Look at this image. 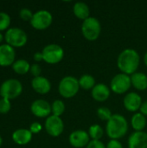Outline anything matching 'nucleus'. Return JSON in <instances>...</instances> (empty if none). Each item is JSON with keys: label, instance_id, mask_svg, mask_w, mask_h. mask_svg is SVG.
Instances as JSON below:
<instances>
[{"label": "nucleus", "instance_id": "obj_35", "mask_svg": "<svg viewBox=\"0 0 147 148\" xmlns=\"http://www.w3.org/2000/svg\"><path fill=\"white\" fill-rule=\"evenodd\" d=\"M34 60L36 62H41L42 60H43V56H42V52H36L34 55Z\"/></svg>", "mask_w": 147, "mask_h": 148}, {"label": "nucleus", "instance_id": "obj_25", "mask_svg": "<svg viewBox=\"0 0 147 148\" xmlns=\"http://www.w3.org/2000/svg\"><path fill=\"white\" fill-rule=\"evenodd\" d=\"M51 111L53 115L60 117L62 114H63L65 111V105L62 101L61 100H56L55 101L52 105H51Z\"/></svg>", "mask_w": 147, "mask_h": 148}, {"label": "nucleus", "instance_id": "obj_5", "mask_svg": "<svg viewBox=\"0 0 147 148\" xmlns=\"http://www.w3.org/2000/svg\"><path fill=\"white\" fill-rule=\"evenodd\" d=\"M23 91L22 83L16 79H9L3 82L0 87V95L3 98L13 100L18 97Z\"/></svg>", "mask_w": 147, "mask_h": 148}, {"label": "nucleus", "instance_id": "obj_24", "mask_svg": "<svg viewBox=\"0 0 147 148\" xmlns=\"http://www.w3.org/2000/svg\"><path fill=\"white\" fill-rule=\"evenodd\" d=\"M88 134L90 136V138L94 140H100L102 136L104 135V130L103 128L97 124H94L93 126H91L89 127V131H88Z\"/></svg>", "mask_w": 147, "mask_h": 148}, {"label": "nucleus", "instance_id": "obj_27", "mask_svg": "<svg viewBox=\"0 0 147 148\" xmlns=\"http://www.w3.org/2000/svg\"><path fill=\"white\" fill-rule=\"evenodd\" d=\"M10 24V16L5 12H0V31L9 28Z\"/></svg>", "mask_w": 147, "mask_h": 148}, {"label": "nucleus", "instance_id": "obj_11", "mask_svg": "<svg viewBox=\"0 0 147 148\" xmlns=\"http://www.w3.org/2000/svg\"><path fill=\"white\" fill-rule=\"evenodd\" d=\"M90 142V136L88 133L84 130H75L69 135V143L75 148L87 147Z\"/></svg>", "mask_w": 147, "mask_h": 148}, {"label": "nucleus", "instance_id": "obj_2", "mask_svg": "<svg viewBox=\"0 0 147 148\" xmlns=\"http://www.w3.org/2000/svg\"><path fill=\"white\" fill-rule=\"evenodd\" d=\"M128 131V123L121 114H113L106 126V132L111 140L123 138Z\"/></svg>", "mask_w": 147, "mask_h": 148}, {"label": "nucleus", "instance_id": "obj_36", "mask_svg": "<svg viewBox=\"0 0 147 148\" xmlns=\"http://www.w3.org/2000/svg\"><path fill=\"white\" fill-rule=\"evenodd\" d=\"M144 62H145V64L147 66V52L145 54V56H144Z\"/></svg>", "mask_w": 147, "mask_h": 148}, {"label": "nucleus", "instance_id": "obj_17", "mask_svg": "<svg viewBox=\"0 0 147 148\" xmlns=\"http://www.w3.org/2000/svg\"><path fill=\"white\" fill-rule=\"evenodd\" d=\"M110 96V89L109 88L103 84L98 83L92 89V97L99 102H103L107 101Z\"/></svg>", "mask_w": 147, "mask_h": 148}, {"label": "nucleus", "instance_id": "obj_10", "mask_svg": "<svg viewBox=\"0 0 147 148\" xmlns=\"http://www.w3.org/2000/svg\"><path fill=\"white\" fill-rule=\"evenodd\" d=\"M45 129L47 133L52 137L60 136L64 129V124L60 117L49 115L45 121Z\"/></svg>", "mask_w": 147, "mask_h": 148}, {"label": "nucleus", "instance_id": "obj_14", "mask_svg": "<svg viewBox=\"0 0 147 148\" xmlns=\"http://www.w3.org/2000/svg\"><path fill=\"white\" fill-rule=\"evenodd\" d=\"M123 103H124V107L127 111L136 112L139 109H140V107L143 102L139 94L135 92H131L125 96Z\"/></svg>", "mask_w": 147, "mask_h": 148}, {"label": "nucleus", "instance_id": "obj_19", "mask_svg": "<svg viewBox=\"0 0 147 148\" xmlns=\"http://www.w3.org/2000/svg\"><path fill=\"white\" fill-rule=\"evenodd\" d=\"M132 85L138 90L143 91L147 88V75L141 72H136L131 75Z\"/></svg>", "mask_w": 147, "mask_h": 148}, {"label": "nucleus", "instance_id": "obj_22", "mask_svg": "<svg viewBox=\"0 0 147 148\" xmlns=\"http://www.w3.org/2000/svg\"><path fill=\"white\" fill-rule=\"evenodd\" d=\"M12 69L13 70L18 74V75H24L26 73H28L30 69V65L29 63L23 59H20L16 61L13 64H12Z\"/></svg>", "mask_w": 147, "mask_h": 148}, {"label": "nucleus", "instance_id": "obj_6", "mask_svg": "<svg viewBox=\"0 0 147 148\" xmlns=\"http://www.w3.org/2000/svg\"><path fill=\"white\" fill-rule=\"evenodd\" d=\"M4 39L7 44L10 45L11 47H23L26 44L28 36L24 30L19 28H10L7 29Z\"/></svg>", "mask_w": 147, "mask_h": 148}, {"label": "nucleus", "instance_id": "obj_23", "mask_svg": "<svg viewBox=\"0 0 147 148\" xmlns=\"http://www.w3.org/2000/svg\"><path fill=\"white\" fill-rule=\"evenodd\" d=\"M79 85L80 88H83L84 90L93 89L95 84V79L91 75H83L79 79Z\"/></svg>", "mask_w": 147, "mask_h": 148}, {"label": "nucleus", "instance_id": "obj_37", "mask_svg": "<svg viewBox=\"0 0 147 148\" xmlns=\"http://www.w3.org/2000/svg\"><path fill=\"white\" fill-rule=\"evenodd\" d=\"M3 35L1 34V32H0V42L3 41Z\"/></svg>", "mask_w": 147, "mask_h": 148}, {"label": "nucleus", "instance_id": "obj_31", "mask_svg": "<svg viewBox=\"0 0 147 148\" xmlns=\"http://www.w3.org/2000/svg\"><path fill=\"white\" fill-rule=\"evenodd\" d=\"M87 148H107V147L101 140H90V142L87 146Z\"/></svg>", "mask_w": 147, "mask_h": 148}, {"label": "nucleus", "instance_id": "obj_1", "mask_svg": "<svg viewBox=\"0 0 147 148\" xmlns=\"http://www.w3.org/2000/svg\"><path fill=\"white\" fill-rule=\"evenodd\" d=\"M139 55L133 49H126L118 56L117 66L119 69L126 75H133L136 73L139 66Z\"/></svg>", "mask_w": 147, "mask_h": 148}, {"label": "nucleus", "instance_id": "obj_15", "mask_svg": "<svg viewBox=\"0 0 147 148\" xmlns=\"http://www.w3.org/2000/svg\"><path fill=\"white\" fill-rule=\"evenodd\" d=\"M31 86L33 89L40 95L48 94L51 89L50 82L43 76L34 77L31 81Z\"/></svg>", "mask_w": 147, "mask_h": 148}, {"label": "nucleus", "instance_id": "obj_13", "mask_svg": "<svg viewBox=\"0 0 147 148\" xmlns=\"http://www.w3.org/2000/svg\"><path fill=\"white\" fill-rule=\"evenodd\" d=\"M16 52L13 47L9 44L0 45V66L8 67L15 62Z\"/></svg>", "mask_w": 147, "mask_h": 148}, {"label": "nucleus", "instance_id": "obj_30", "mask_svg": "<svg viewBox=\"0 0 147 148\" xmlns=\"http://www.w3.org/2000/svg\"><path fill=\"white\" fill-rule=\"evenodd\" d=\"M30 73L32 75H34L35 77H38V76H41V72H42V69H41V67L37 64V63H34L30 66V69H29Z\"/></svg>", "mask_w": 147, "mask_h": 148}, {"label": "nucleus", "instance_id": "obj_4", "mask_svg": "<svg viewBox=\"0 0 147 148\" xmlns=\"http://www.w3.org/2000/svg\"><path fill=\"white\" fill-rule=\"evenodd\" d=\"M101 25L100 21L93 16H89L83 21L81 25V32L83 36L88 41H95L101 34Z\"/></svg>", "mask_w": 147, "mask_h": 148}, {"label": "nucleus", "instance_id": "obj_8", "mask_svg": "<svg viewBox=\"0 0 147 148\" xmlns=\"http://www.w3.org/2000/svg\"><path fill=\"white\" fill-rule=\"evenodd\" d=\"M132 86L131 76L126 74H118L111 81V90L118 95H122L127 92Z\"/></svg>", "mask_w": 147, "mask_h": 148}, {"label": "nucleus", "instance_id": "obj_9", "mask_svg": "<svg viewBox=\"0 0 147 148\" xmlns=\"http://www.w3.org/2000/svg\"><path fill=\"white\" fill-rule=\"evenodd\" d=\"M53 21L51 13L45 10H41L34 13L33 17L30 21V24L36 29L42 30L49 28Z\"/></svg>", "mask_w": 147, "mask_h": 148}, {"label": "nucleus", "instance_id": "obj_3", "mask_svg": "<svg viewBox=\"0 0 147 148\" xmlns=\"http://www.w3.org/2000/svg\"><path fill=\"white\" fill-rule=\"evenodd\" d=\"M80 85H79V80H77L75 77L68 75L63 77L58 86V90L60 95L66 98H72L74 97L79 91Z\"/></svg>", "mask_w": 147, "mask_h": 148}, {"label": "nucleus", "instance_id": "obj_16", "mask_svg": "<svg viewBox=\"0 0 147 148\" xmlns=\"http://www.w3.org/2000/svg\"><path fill=\"white\" fill-rule=\"evenodd\" d=\"M128 148H147V133L134 132L128 139Z\"/></svg>", "mask_w": 147, "mask_h": 148}, {"label": "nucleus", "instance_id": "obj_32", "mask_svg": "<svg viewBox=\"0 0 147 148\" xmlns=\"http://www.w3.org/2000/svg\"><path fill=\"white\" fill-rule=\"evenodd\" d=\"M42 125L39 123V122H34L30 125V127H29V131L32 133V134H38L41 130H42Z\"/></svg>", "mask_w": 147, "mask_h": 148}, {"label": "nucleus", "instance_id": "obj_38", "mask_svg": "<svg viewBox=\"0 0 147 148\" xmlns=\"http://www.w3.org/2000/svg\"><path fill=\"white\" fill-rule=\"evenodd\" d=\"M2 144H3V139H2V137L0 136V147L2 146Z\"/></svg>", "mask_w": 147, "mask_h": 148}, {"label": "nucleus", "instance_id": "obj_33", "mask_svg": "<svg viewBox=\"0 0 147 148\" xmlns=\"http://www.w3.org/2000/svg\"><path fill=\"white\" fill-rule=\"evenodd\" d=\"M107 148H123L122 144L118 140H111L106 146Z\"/></svg>", "mask_w": 147, "mask_h": 148}, {"label": "nucleus", "instance_id": "obj_20", "mask_svg": "<svg viewBox=\"0 0 147 148\" xmlns=\"http://www.w3.org/2000/svg\"><path fill=\"white\" fill-rule=\"evenodd\" d=\"M73 11H74L75 16L76 17H78L79 19L86 20L87 18L89 17V14H90L89 7L88 6L87 3H85L83 2L75 3L74 5Z\"/></svg>", "mask_w": 147, "mask_h": 148}, {"label": "nucleus", "instance_id": "obj_29", "mask_svg": "<svg viewBox=\"0 0 147 148\" xmlns=\"http://www.w3.org/2000/svg\"><path fill=\"white\" fill-rule=\"evenodd\" d=\"M33 13L31 12V10H29V9H26V8H24V9H22L21 10H20V12H19V16H20V17L23 19V20H24V21H31V19H32V17H33Z\"/></svg>", "mask_w": 147, "mask_h": 148}, {"label": "nucleus", "instance_id": "obj_7", "mask_svg": "<svg viewBox=\"0 0 147 148\" xmlns=\"http://www.w3.org/2000/svg\"><path fill=\"white\" fill-rule=\"evenodd\" d=\"M43 61L49 64H55L60 62L63 56L64 51L63 49L58 44H49L42 51Z\"/></svg>", "mask_w": 147, "mask_h": 148}, {"label": "nucleus", "instance_id": "obj_21", "mask_svg": "<svg viewBox=\"0 0 147 148\" xmlns=\"http://www.w3.org/2000/svg\"><path fill=\"white\" fill-rule=\"evenodd\" d=\"M131 124L135 132H142L146 127V118L141 113H136L132 117Z\"/></svg>", "mask_w": 147, "mask_h": 148}, {"label": "nucleus", "instance_id": "obj_18", "mask_svg": "<svg viewBox=\"0 0 147 148\" xmlns=\"http://www.w3.org/2000/svg\"><path fill=\"white\" fill-rule=\"evenodd\" d=\"M32 139V133L24 128L17 129L12 134V140L17 145H26Z\"/></svg>", "mask_w": 147, "mask_h": 148}, {"label": "nucleus", "instance_id": "obj_28", "mask_svg": "<svg viewBox=\"0 0 147 148\" xmlns=\"http://www.w3.org/2000/svg\"><path fill=\"white\" fill-rule=\"evenodd\" d=\"M11 108V104L9 99L2 98L0 100V114H7Z\"/></svg>", "mask_w": 147, "mask_h": 148}, {"label": "nucleus", "instance_id": "obj_26", "mask_svg": "<svg viewBox=\"0 0 147 148\" xmlns=\"http://www.w3.org/2000/svg\"><path fill=\"white\" fill-rule=\"evenodd\" d=\"M97 115L101 121H108L110 118L112 117L111 110L106 107H101L97 109Z\"/></svg>", "mask_w": 147, "mask_h": 148}, {"label": "nucleus", "instance_id": "obj_12", "mask_svg": "<svg viewBox=\"0 0 147 148\" xmlns=\"http://www.w3.org/2000/svg\"><path fill=\"white\" fill-rule=\"evenodd\" d=\"M30 110L32 114L39 118L49 117L51 111V105L45 100H36L35 101L30 107Z\"/></svg>", "mask_w": 147, "mask_h": 148}, {"label": "nucleus", "instance_id": "obj_34", "mask_svg": "<svg viewBox=\"0 0 147 148\" xmlns=\"http://www.w3.org/2000/svg\"><path fill=\"white\" fill-rule=\"evenodd\" d=\"M139 110H140V113H141L143 115L147 116V101L142 103V105H141Z\"/></svg>", "mask_w": 147, "mask_h": 148}]
</instances>
